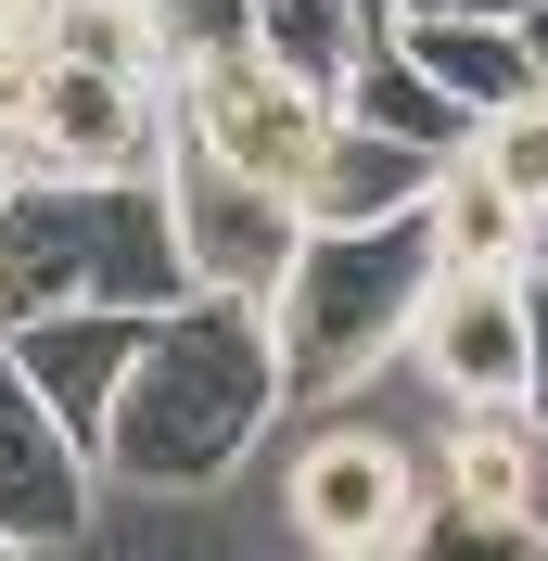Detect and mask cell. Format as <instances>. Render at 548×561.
<instances>
[{"label": "cell", "mask_w": 548, "mask_h": 561, "mask_svg": "<svg viewBox=\"0 0 548 561\" xmlns=\"http://www.w3.org/2000/svg\"><path fill=\"white\" fill-rule=\"evenodd\" d=\"M65 167V179H167L179 167V103L167 77H115V65H38L26 128H13V179Z\"/></svg>", "instance_id": "52a82bcc"}, {"label": "cell", "mask_w": 548, "mask_h": 561, "mask_svg": "<svg viewBox=\"0 0 548 561\" xmlns=\"http://www.w3.org/2000/svg\"><path fill=\"white\" fill-rule=\"evenodd\" d=\"M344 115L383 128V140H421V153H459V140H472V103H446L434 77L396 51V13H383V38L357 51V77H344Z\"/></svg>", "instance_id": "2e32d148"}, {"label": "cell", "mask_w": 548, "mask_h": 561, "mask_svg": "<svg viewBox=\"0 0 548 561\" xmlns=\"http://www.w3.org/2000/svg\"><path fill=\"white\" fill-rule=\"evenodd\" d=\"M421 217H434V255H446V268H523V255H536V230H548V217L511 205V192H498L472 153H446V167H434Z\"/></svg>", "instance_id": "5bb4252c"}, {"label": "cell", "mask_w": 548, "mask_h": 561, "mask_svg": "<svg viewBox=\"0 0 548 561\" xmlns=\"http://www.w3.org/2000/svg\"><path fill=\"white\" fill-rule=\"evenodd\" d=\"M434 409H523L536 383V307H523V268H434L409 319V357H396Z\"/></svg>", "instance_id": "9c48e42d"}, {"label": "cell", "mask_w": 548, "mask_h": 561, "mask_svg": "<svg viewBox=\"0 0 548 561\" xmlns=\"http://www.w3.org/2000/svg\"><path fill=\"white\" fill-rule=\"evenodd\" d=\"M153 26H167V65H192V51H242L255 38V0H153Z\"/></svg>", "instance_id": "d6986e66"}, {"label": "cell", "mask_w": 548, "mask_h": 561, "mask_svg": "<svg viewBox=\"0 0 548 561\" xmlns=\"http://www.w3.org/2000/svg\"><path fill=\"white\" fill-rule=\"evenodd\" d=\"M140 319L153 307H26V319H0V345H13V370H26L90 447H103V409H115V383H128Z\"/></svg>", "instance_id": "8fae6325"}, {"label": "cell", "mask_w": 548, "mask_h": 561, "mask_svg": "<svg viewBox=\"0 0 548 561\" xmlns=\"http://www.w3.org/2000/svg\"><path fill=\"white\" fill-rule=\"evenodd\" d=\"M294 421L269 294H167L128 345V383L103 409V485L115 497H230L242 459Z\"/></svg>", "instance_id": "6da1fadb"}, {"label": "cell", "mask_w": 548, "mask_h": 561, "mask_svg": "<svg viewBox=\"0 0 548 561\" xmlns=\"http://www.w3.org/2000/svg\"><path fill=\"white\" fill-rule=\"evenodd\" d=\"M370 38H383V0H255V51L281 77H307L319 103H344V77H357Z\"/></svg>", "instance_id": "9a60e30c"}, {"label": "cell", "mask_w": 548, "mask_h": 561, "mask_svg": "<svg viewBox=\"0 0 548 561\" xmlns=\"http://www.w3.org/2000/svg\"><path fill=\"white\" fill-rule=\"evenodd\" d=\"M459 13H511V26H523V13H536V0H459Z\"/></svg>", "instance_id": "44dd1931"}, {"label": "cell", "mask_w": 548, "mask_h": 561, "mask_svg": "<svg viewBox=\"0 0 548 561\" xmlns=\"http://www.w3.org/2000/svg\"><path fill=\"white\" fill-rule=\"evenodd\" d=\"M434 217H357V230H332V217H307V243H294V268H281L269 294V332H281V370H294V409H344V396H370L396 357H409V319L421 294H434Z\"/></svg>", "instance_id": "7a4b0ae2"}, {"label": "cell", "mask_w": 548, "mask_h": 561, "mask_svg": "<svg viewBox=\"0 0 548 561\" xmlns=\"http://www.w3.org/2000/svg\"><path fill=\"white\" fill-rule=\"evenodd\" d=\"M523 307H536V383H523V409L548 421V230H536V255H523Z\"/></svg>", "instance_id": "ffe728a7"}, {"label": "cell", "mask_w": 548, "mask_h": 561, "mask_svg": "<svg viewBox=\"0 0 548 561\" xmlns=\"http://www.w3.org/2000/svg\"><path fill=\"white\" fill-rule=\"evenodd\" d=\"M167 103H179V153L242 167V179H269V192H294V205H307V167H319V140H332V115H344V103H319L307 77H281L255 38L167 65Z\"/></svg>", "instance_id": "5b68a950"}, {"label": "cell", "mask_w": 548, "mask_h": 561, "mask_svg": "<svg viewBox=\"0 0 548 561\" xmlns=\"http://www.w3.org/2000/svg\"><path fill=\"white\" fill-rule=\"evenodd\" d=\"M167 294H192L167 179L38 167V179L0 192V319H26V307H167Z\"/></svg>", "instance_id": "3957f363"}, {"label": "cell", "mask_w": 548, "mask_h": 561, "mask_svg": "<svg viewBox=\"0 0 548 561\" xmlns=\"http://www.w3.org/2000/svg\"><path fill=\"white\" fill-rule=\"evenodd\" d=\"M167 217H179V268L205 280V294H281V268L307 243V205L294 192H269V179H242V167H205V153L167 167Z\"/></svg>", "instance_id": "30bf717a"}, {"label": "cell", "mask_w": 548, "mask_h": 561, "mask_svg": "<svg viewBox=\"0 0 548 561\" xmlns=\"http://www.w3.org/2000/svg\"><path fill=\"white\" fill-rule=\"evenodd\" d=\"M103 524H115L103 447H90V434L13 370V345H0V561H65Z\"/></svg>", "instance_id": "8992f818"}, {"label": "cell", "mask_w": 548, "mask_h": 561, "mask_svg": "<svg viewBox=\"0 0 548 561\" xmlns=\"http://www.w3.org/2000/svg\"><path fill=\"white\" fill-rule=\"evenodd\" d=\"M421 472H434V549L446 536L548 549V421L536 409H434Z\"/></svg>", "instance_id": "ba28073f"}, {"label": "cell", "mask_w": 548, "mask_h": 561, "mask_svg": "<svg viewBox=\"0 0 548 561\" xmlns=\"http://www.w3.org/2000/svg\"><path fill=\"white\" fill-rule=\"evenodd\" d=\"M281 536L319 561H409L434 549V472H421V434H396V421H357V396L344 409H319L294 447H281Z\"/></svg>", "instance_id": "277c9868"}, {"label": "cell", "mask_w": 548, "mask_h": 561, "mask_svg": "<svg viewBox=\"0 0 548 561\" xmlns=\"http://www.w3.org/2000/svg\"><path fill=\"white\" fill-rule=\"evenodd\" d=\"M459 153H472V167L498 179L511 205H536V217H548V77H536V90H511V103H484Z\"/></svg>", "instance_id": "e0dca14e"}, {"label": "cell", "mask_w": 548, "mask_h": 561, "mask_svg": "<svg viewBox=\"0 0 548 561\" xmlns=\"http://www.w3.org/2000/svg\"><path fill=\"white\" fill-rule=\"evenodd\" d=\"M52 51L65 65H115V77H167L153 0H52Z\"/></svg>", "instance_id": "ac0fdd59"}, {"label": "cell", "mask_w": 548, "mask_h": 561, "mask_svg": "<svg viewBox=\"0 0 548 561\" xmlns=\"http://www.w3.org/2000/svg\"><path fill=\"white\" fill-rule=\"evenodd\" d=\"M0 192H13V167H0Z\"/></svg>", "instance_id": "7402d4cb"}, {"label": "cell", "mask_w": 548, "mask_h": 561, "mask_svg": "<svg viewBox=\"0 0 548 561\" xmlns=\"http://www.w3.org/2000/svg\"><path fill=\"white\" fill-rule=\"evenodd\" d=\"M383 13H396V0H383ZM396 51H409L421 77H434L446 103H511V90H536V38L511 26V13H459V0H446V13H396Z\"/></svg>", "instance_id": "7c38bea8"}, {"label": "cell", "mask_w": 548, "mask_h": 561, "mask_svg": "<svg viewBox=\"0 0 548 561\" xmlns=\"http://www.w3.org/2000/svg\"><path fill=\"white\" fill-rule=\"evenodd\" d=\"M434 167H446V153L332 115V140H319V167H307V217H332V230H357V217H409L421 192H434Z\"/></svg>", "instance_id": "4fadbf2b"}]
</instances>
